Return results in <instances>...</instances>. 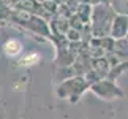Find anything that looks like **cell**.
Masks as SVG:
<instances>
[{
  "label": "cell",
  "mask_w": 128,
  "mask_h": 119,
  "mask_svg": "<svg viewBox=\"0 0 128 119\" xmlns=\"http://www.w3.org/2000/svg\"><path fill=\"white\" fill-rule=\"evenodd\" d=\"M5 51H6L8 56H16V54L21 52V43L16 41V40H10L5 44Z\"/></svg>",
  "instance_id": "cell-1"
},
{
  "label": "cell",
  "mask_w": 128,
  "mask_h": 119,
  "mask_svg": "<svg viewBox=\"0 0 128 119\" xmlns=\"http://www.w3.org/2000/svg\"><path fill=\"white\" fill-rule=\"evenodd\" d=\"M33 59H38L36 54H35V56H32V57H27V59H26V64H33V62H35Z\"/></svg>",
  "instance_id": "cell-2"
}]
</instances>
